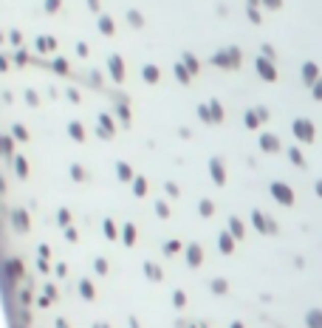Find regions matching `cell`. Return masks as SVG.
Segmentation results:
<instances>
[{
  "mask_svg": "<svg viewBox=\"0 0 322 328\" xmlns=\"http://www.w3.org/2000/svg\"><path fill=\"white\" fill-rule=\"evenodd\" d=\"M291 130H294V136H297V142H305V145H311V142H314V136H316L311 119H294Z\"/></svg>",
  "mask_w": 322,
  "mask_h": 328,
  "instance_id": "6da1fadb",
  "label": "cell"
},
{
  "mask_svg": "<svg viewBox=\"0 0 322 328\" xmlns=\"http://www.w3.org/2000/svg\"><path fill=\"white\" fill-rule=\"evenodd\" d=\"M271 195H274V201H277V204H283V207H291V204H294L291 187H288V184H283V181H274L271 184Z\"/></svg>",
  "mask_w": 322,
  "mask_h": 328,
  "instance_id": "7a4b0ae2",
  "label": "cell"
},
{
  "mask_svg": "<svg viewBox=\"0 0 322 328\" xmlns=\"http://www.w3.org/2000/svg\"><path fill=\"white\" fill-rule=\"evenodd\" d=\"M257 71H260V77L266 79V82H274V79H277V68H274V62L266 60V57L257 60Z\"/></svg>",
  "mask_w": 322,
  "mask_h": 328,
  "instance_id": "3957f363",
  "label": "cell"
},
{
  "mask_svg": "<svg viewBox=\"0 0 322 328\" xmlns=\"http://www.w3.org/2000/svg\"><path fill=\"white\" fill-rule=\"evenodd\" d=\"M316 79H319V68H316V62H305L303 65V82L305 85H314Z\"/></svg>",
  "mask_w": 322,
  "mask_h": 328,
  "instance_id": "277c9868",
  "label": "cell"
},
{
  "mask_svg": "<svg viewBox=\"0 0 322 328\" xmlns=\"http://www.w3.org/2000/svg\"><path fill=\"white\" fill-rule=\"evenodd\" d=\"M260 147L266 153H277L280 150V142H277V136H271V133H263L260 136Z\"/></svg>",
  "mask_w": 322,
  "mask_h": 328,
  "instance_id": "5b68a950",
  "label": "cell"
},
{
  "mask_svg": "<svg viewBox=\"0 0 322 328\" xmlns=\"http://www.w3.org/2000/svg\"><path fill=\"white\" fill-rule=\"evenodd\" d=\"M305 325L308 328H322V309H311L305 314Z\"/></svg>",
  "mask_w": 322,
  "mask_h": 328,
  "instance_id": "8992f818",
  "label": "cell"
},
{
  "mask_svg": "<svg viewBox=\"0 0 322 328\" xmlns=\"http://www.w3.org/2000/svg\"><path fill=\"white\" fill-rule=\"evenodd\" d=\"M288 158H291L297 167H305V158H303V153H300V147H291V150H288Z\"/></svg>",
  "mask_w": 322,
  "mask_h": 328,
  "instance_id": "52a82bcc",
  "label": "cell"
},
{
  "mask_svg": "<svg viewBox=\"0 0 322 328\" xmlns=\"http://www.w3.org/2000/svg\"><path fill=\"white\" fill-rule=\"evenodd\" d=\"M99 31H102V34H113V20L102 17V20H99Z\"/></svg>",
  "mask_w": 322,
  "mask_h": 328,
  "instance_id": "ba28073f",
  "label": "cell"
},
{
  "mask_svg": "<svg viewBox=\"0 0 322 328\" xmlns=\"http://www.w3.org/2000/svg\"><path fill=\"white\" fill-rule=\"evenodd\" d=\"M229 226H232V235H235V238H243V224H240L237 218H232Z\"/></svg>",
  "mask_w": 322,
  "mask_h": 328,
  "instance_id": "9c48e42d",
  "label": "cell"
},
{
  "mask_svg": "<svg viewBox=\"0 0 322 328\" xmlns=\"http://www.w3.org/2000/svg\"><path fill=\"white\" fill-rule=\"evenodd\" d=\"M212 176H215V181H220V184H224V167H220V161H212Z\"/></svg>",
  "mask_w": 322,
  "mask_h": 328,
  "instance_id": "30bf717a",
  "label": "cell"
},
{
  "mask_svg": "<svg viewBox=\"0 0 322 328\" xmlns=\"http://www.w3.org/2000/svg\"><path fill=\"white\" fill-rule=\"evenodd\" d=\"M311 91H314V99H319V102H322V77L311 85Z\"/></svg>",
  "mask_w": 322,
  "mask_h": 328,
  "instance_id": "8fae6325",
  "label": "cell"
},
{
  "mask_svg": "<svg viewBox=\"0 0 322 328\" xmlns=\"http://www.w3.org/2000/svg\"><path fill=\"white\" fill-rule=\"evenodd\" d=\"M257 122H260V116H257L255 110H249V113H246V125H249V128H257Z\"/></svg>",
  "mask_w": 322,
  "mask_h": 328,
  "instance_id": "7c38bea8",
  "label": "cell"
},
{
  "mask_svg": "<svg viewBox=\"0 0 322 328\" xmlns=\"http://www.w3.org/2000/svg\"><path fill=\"white\" fill-rule=\"evenodd\" d=\"M144 79L156 82V79H158V68H150V65H147V68H144Z\"/></svg>",
  "mask_w": 322,
  "mask_h": 328,
  "instance_id": "4fadbf2b",
  "label": "cell"
},
{
  "mask_svg": "<svg viewBox=\"0 0 322 328\" xmlns=\"http://www.w3.org/2000/svg\"><path fill=\"white\" fill-rule=\"evenodd\" d=\"M220 246H224V252H232V238L229 235H220Z\"/></svg>",
  "mask_w": 322,
  "mask_h": 328,
  "instance_id": "5bb4252c",
  "label": "cell"
},
{
  "mask_svg": "<svg viewBox=\"0 0 322 328\" xmlns=\"http://www.w3.org/2000/svg\"><path fill=\"white\" fill-rule=\"evenodd\" d=\"M260 3L266 9H280V6H283V0H260Z\"/></svg>",
  "mask_w": 322,
  "mask_h": 328,
  "instance_id": "9a60e30c",
  "label": "cell"
},
{
  "mask_svg": "<svg viewBox=\"0 0 322 328\" xmlns=\"http://www.w3.org/2000/svg\"><path fill=\"white\" fill-rule=\"evenodd\" d=\"M249 20L252 23H260V12H257V6H249Z\"/></svg>",
  "mask_w": 322,
  "mask_h": 328,
  "instance_id": "2e32d148",
  "label": "cell"
},
{
  "mask_svg": "<svg viewBox=\"0 0 322 328\" xmlns=\"http://www.w3.org/2000/svg\"><path fill=\"white\" fill-rule=\"evenodd\" d=\"M60 9V0H45V12H57Z\"/></svg>",
  "mask_w": 322,
  "mask_h": 328,
  "instance_id": "e0dca14e",
  "label": "cell"
},
{
  "mask_svg": "<svg viewBox=\"0 0 322 328\" xmlns=\"http://www.w3.org/2000/svg\"><path fill=\"white\" fill-rule=\"evenodd\" d=\"M198 261H201V249L192 246V249H189V263H198Z\"/></svg>",
  "mask_w": 322,
  "mask_h": 328,
  "instance_id": "ac0fdd59",
  "label": "cell"
},
{
  "mask_svg": "<svg viewBox=\"0 0 322 328\" xmlns=\"http://www.w3.org/2000/svg\"><path fill=\"white\" fill-rule=\"evenodd\" d=\"M128 20H130V23H136V26H141V14L139 12H128Z\"/></svg>",
  "mask_w": 322,
  "mask_h": 328,
  "instance_id": "d6986e66",
  "label": "cell"
},
{
  "mask_svg": "<svg viewBox=\"0 0 322 328\" xmlns=\"http://www.w3.org/2000/svg\"><path fill=\"white\" fill-rule=\"evenodd\" d=\"M263 57H266V60H274V49H271V45H263Z\"/></svg>",
  "mask_w": 322,
  "mask_h": 328,
  "instance_id": "ffe728a7",
  "label": "cell"
},
{
  "mask_svg": "<svg viewBox=\"0 0 322 328\" xmlns=\"http://www.w3.org/2000/svg\"><path fill=\"white\" fill-rule=\"evenodd\" d=\"M147 274H150V277H153V280H158V277H161V272H158V269H156V266H147Z\"/></svg>",
  "mask_w": 322,
  "mask_h": 328,
  "instance_id": "44dd1931",
  "label": "cell"
},
{
  "mask_svg": "<svg viewBox=\"0 0 322 328\" xmlns=\"http://www.w3.org/2000/svg\"><path fill=\"white\" fill-rule=\"evenodd\" d=\"M125 232H128V235H125V241H128V243H133V238H136V229H133V226H128V229H125Z\"/></svg>",
  "mask_w": 322,
  "mask_h": 328,
  "instance_id": "7402d4cb",
  "label": "cell"
},
{
  "mask_svg": "<svg viewBox=\"0 0 322 328\" xmlns=\"http://www.w3.org/2000/svg\"><path fill=\"white\" fill-rule=\"evenodd\" d=\"M201 213L209 215V213H212V204H209V201H204V204H201Z\"/></svg>",
  "mask_w": 322,
  "mask_h": 328,
  "instance_id": "603a6c76",
  "label": "cell"
},
{
  "mask_svg": "<svg viewBox=\"0 0 322 328\" xmlns=\"http://www.w3.org/2000/svg\"><path fill=\"white\" fill-rule=\"evenodd\" d=\"M212 289H215V292H226V283H224V280H218V283H212Z\"/></svg>",
  "mask_w": 322,
  "mask_h": 328,
  "instance_id": "cb8c5ba5",
  "label": "cell"
},
{
  "mask_svg": "<svg viewBox=\"0 0 322 328\" xmlns=\"http://www.w3.org/2000/svg\"><path fill=\"white\" fill-rule=\"evenodd\" d=\"M82 294H88V297H93V289H91V283H82Z\"/></svg>",
  "mask_w": 322,
  "mask_h": 328,
  "instance_id": "d4e9b609",
  "label": "cell"
},
{
  "mask_svg": "<svg viewBox=\"0 0 322 328\" xmlns=\"http://www.w3.org/2000/svg\"><path fill=\"white\" fill-rule=\"evenodd\" d=\"M257 116H260V122H266L268 119V110L266 108H257Z\"/></svg>",
  "mask_w": 322,
  "mask_h": 328,
  "instance_id": "484cf974",
  "label": "cell"
},
{
  "mask_svg": "<svg viewBox=\"0 0 322 328\" xmlns=\"http://www.w3.org/2000/svg\"><path fill=\"white\" fill-rule=\"evenodd\" d=\"M172 300H176V306H184V294H181V292L172 294Z\"/></svg>",
  "mask_w": 322,
  "mask_h": 328,
  "instance_id": "4316f807",
  "label": "cell"
},
{
  "mask_svg": "<svg viewBox=\"0 0 322 328\" xmlns=\"http://www.w3.org/2000/svg\"><path fill=\"white\" fill-rule=\"evenodd\" d=\"M314 190H316V195L322 198V181H316V187H314Z\"/></svg>",
  "mask_w": 322,
  "mask_h": 328,
  "instance_id": "83f0119b",
  "label": "cell"
},
{
  "mask_svg": "<svg viewBox=\"0 0 322 328\" xmlns=\"http://www.w3.org/2000/svg\"><path fill=\"white\" fill-rule=\"evenodd\" d=\"M91 3V9H99V0H88Z\"/></svg>",
  "mask_w": 322,
  "mask_h": 328,
  "instance_id": "f1b7e54d",
  "label": "cell"
},
{
  "mask_svg": "<svg viewBox=\"0 0 322 328\" xmlns=\"http://www.w3.org/2000/svg\"><path fill=\"white\" fill-rule=\"evenodd\" d=\"M249 6H263L260 0H249Z\"/></svg>",
  "mask_w": 322,
  "mask_h": 328,
  "instance_id": "f546056e",
  "label": "cell"
},
{
  "mask_svg": "<svg viewBox=\"0 0 322 328\" xmlns=\"http://www.w3.org/2000/svg\"><path fill=\"white\" fill-rule=\"evenodd\" d=\"M232 328H243V325H240V322H232Z\"/></svg>",
  "mask_w": 322,
  "mask_h": 328,
  "instance_id": "4dcf8cb0",
  "label": "cell"
},
{
  "mask_svg": "<svg viewBox=\"0 0 322 328\" xmlns=\"http://www.w3.org/2000/svg\"><path fill=\"white\" fill-rule=\"evenodd\" d=\"M57 328H68V325H65V322H60V325H57Z\"/></svg>",
  "mask_w": 322,
  "mask_h": 328,
  "instance_id": "1f68e13d",
  "label": "cell"
},
{
  "mask_svg": "<svg viewBox=\"0 0 322 328\" xmlns=\"http://www.w3.org/2000/svg\"><path fill=\"white\" fill-rule=\"evenodd\" d=\"M96 328H102V325H96Z\"/></svg>",
  "mask_w": 322,
  "mask_h": 328,
  "instance_id": "d6a6232c",
  "label": "cell"
}]
</instances>
